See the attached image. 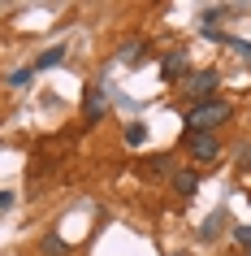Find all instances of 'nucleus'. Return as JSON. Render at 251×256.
Returning a JSON list of instances; mask_svg holds the SVG:
<instances>
[{"label": "nucleus", "instance_id": "obj_15", "mask_svg": "<svg viewBox=\"0 0 251 256\" xmlns=\"http://www.w3.org/2000/svg\"><path fill=\"white\" fill-rule=\"evenodd\" d=\"M234 239H238V243H251V226H238V230H234Z\"/></svg>", "mask_w": 251, "mask_h": 256}, {"label": "nucleus", "instance_id": "obj_1", "mask_svg": "<svg viewBox=\"0 0 251 256\" xmlns=\"http://www.w3.org/2000/svg\"><path fill=\"white\" fill-rule=\"evenodd\" d=\"M230 118V104L225 100H204V104H195L191 113H186V126H191V135H212V126H221V122Z\"/></svg>", "mask_w": 251, "mask_h": 256}, {"label": "nucleus", "instance_id": "obj_4", "mask_svg": "<svg viewBox=\"0 0 251 256\" xmlns=\"http://www.w3.org/2000/svg\"><path fill=\"white\" fill-rule=\"evenodd\" d=\"M104 108H108L104 92H100V87H87V100H82V118H87V122H100V118H104Z\"/></svg>", "mask_w": 251, "mask_h": 256}, {"label": "nucleus", "instance_id": "obj_2", "mask_svg": "<svg viewBox=\"0 0 251 256\" xmlns=\"http://www.w3.org/2000/svg\"><path fill=\"white\" fill-rule=\"evenodd\" d=\"M186 96H195V104L217 100V74H212V70H195V74H186Z\"/></svg>", "mask_w": 251, "mask_h": 256}, {"label": "nucleus", "instance_id": "obj_16", "mask_svg": "<svg viewBox=\"0 0 251 256\" xmlns=\"http://www.w3.org/2000/svg\"><path fill=\"white\" fill-rule=\"evenodd\" d=\"M238 161H243V165H251V144H243V148H238Z\"/></svg>", "mask_w": 251, "mask_h": 256}, {"label": "nucleus", "instance_id": "obj_3", "mask_svg": "<svg viewBox=\"0 0 251 256\" xmlns=\"http://www.w3.org/2000/svg\"><path fill=\"white\" fill-rule=\"evenodd\" d=\"M186 152L195 156V161H212L217 152H221V144H217V135H186Z\"/></svg>", "mask_w": 251, "mask_h": 256}, {"label": "nucleus", "instance_id": "obj_12", "mask_svg": "<svg viewBox=\"0 0 251 256\" xmlns=\"http://www.w3.org/2000/svg\"><path fill=\"white\" fill-rule=\"evenodd\" d=\"M217 40H225V35H217ZM225 44H230L234 52H243V56H247V61H251V44H247V40H225Z\"/></svg>", "mask_w": 251, "mask_h": 256}, {"label": "nucleus", "instance_id": "obj_10", "mask_svg": "<svg viewBox=\"0 0 251 256\" xmlns=\"http://www.w3.org/2000/svg\"><path fill=\"white\" fill-rule=\"evenodd\" d=\"M35 78V66H26V70H13V74H9V82H13V87H22V82H30Z\"/></svg>", "mask_w": 251, "mask_h": 256}, {"label": "nucleus", "instance_id": "obj_14", "mask_svg": "<svg viewBox=\"0 0 251 256\" xmlns=\"http://www.w3.org/2000/svg\"><path fill=\"white\" fill-rule=\"evenodd\" d=\"M43 252H48V256H61V252H65V243H61V239H48V243H43Z\"/></svg>", "mask_w": 251, "mask_h": 256}, {"label": "nucleus", "instance_id": "obj_8", "mask_svg": "<svg viewBox=\"0 0 251 256\" xmlns=\"http://www.w3.org/2000/svg\"><path fill=\"white\" fill-rule=\"evenodd\" d=\"M143 139H147V126H143V122H130V126H126V144H130V148H139Z\"/></svg>", "mask_w": 251, "mask_h": 256}, {"label": "nucleus", "instance_id": "obj_13", "mask_svg": "<svg viewBox=\"0 0 251 256\" xmlns=\"http://www.w3.org/2000/svg\"><path fill=\"white\" fill-rule=\"evenodd\" d=\"M121 56H126V61H143V44H126Z\"/></svg>", "mask_w": 251, "mask_h": 256}, {"label": "nucleus", "instance_id": "obj_17", "mask_svg": "<svg viewBox=\"0 0 251 256\" xmlns=\"http://www.w3.org/2000/svg\"><path fill=\"white\" fill-rule=\"evenodd\" d=\"M9 204H13V196H9V191H0V208H9Z\"/></svg>", "mask_w": 251, "mask_h": 256}, {"label": "nucleus", "instance_id": "obj_7", "mask_svg": "<svg viewBox=\"0 0 251 256\" xmlns=\"http://www.w3.org/2000/svg\"><path fill=\"white\" fill-rule=\"evenodd\" d=\"M195 182H199V178L191 174V170H182V174H173V187L182 191V196H195Z\"/></svg>", "mask_w": 251, "mask_h": 256}, {"label": "nucleus", "instance_id": "obj_9", "mask_svg": "<svg viewBox=\"0 0 251 256\" xmlns=\"http://www.w3.org/2000/svg\"><path fill=\"white\" fill-rule=\"evenodd\" d=\"M143 170H147V174H169V156H152Z\"/></svg>", "mask_w": 251, "mask_h": 256}, {"label": "nucleus", "instance_id": "obj_5", "mask_svg": "<svg viewBox=\"0 0 251 256\" xmlns=\"http://www.w3.org/2000/svg\"><path fill=\"white\" fill-rule=\"evenodd\" d=\"M165 74H169V78H182V74H186V56L182 52H169V56H165Z\"/></svg>", "mask_w": 251, "mask_h": 256}, {"label": "nucleus", "instance_id": "obj_6", "mask_svg": "<svg viewBox=\"0 0 251 256\" xmlns=\"http://www.w3.org/2000/svg\"><path fill=\"white\" fill-rule=\"evenodd\" d=\"M61 56H65V48L56 44V48H48V52H43L39 61H35V70H52V66H61Z\"/></svg>", "mask_w": 251, "mask_h": 256}, {"label": "nucleus", "instance_id": "obj_11", "mask_svg": "<svg viewBox=\"0 0 251 256\" xmlns=\"http://www.w3.org/2000/svg\"><path fill=\"white\" fill-rule=\"evenodd\" d=\"M217 226H221V217H208V222L199 226V239H217Z\"/></svg>", "mask_w": 251, "mask_h": 256}]
</instances>
